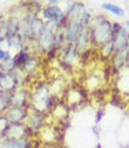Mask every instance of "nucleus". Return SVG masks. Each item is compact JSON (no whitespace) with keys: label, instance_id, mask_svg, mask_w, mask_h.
Wrapping results in <instances>:
<instances>
[{"label":"nucleus","instance_id":"nucleus-8","mask_svg":"<svg viewBox=\"0 0 129 148\" xmlns=\"http://www.w3.org/2000/svg\"><path fill=\"white\" fill-rule=\"evenodd\" d=\"M81 53L75 48L74 45H67L63 49H62V53H61V65L65 67V68H72L73 67V64H74L79 55Z\"/></svg>","mask_w":129,"mask_h":148},{"label":"nucleus","instance_id":"nucleus-16","mask_svg":"<svg viewBox=\"0 0 129 148\" xmlns=\"http://www.w3.org/2000/svg\"><path fill=\"white\" fill-rule=\"evenodd\" d=\"M39 65V61L38 59H36L35 57H32V55H29V58L27 59V61L25 62L24 67H23V71L21 72H33L36 69V67H38Z\"/></svg>","mask_w":129,"mask_h":148},{"label":"nucleus","instance_id":"nucleus-5","mask_svg":"<svg viewBox=\"0 0 129 148\" xmlns=\"http://www.w3.org/2000/svg\"><path fill=\"white\" fill-rule=\"evenodd\" d=\"M113 31H114V35H113V44L115 47V52H120V51H124L128 41H129V31L119 23H113Z\"/></svg>","mask_w":129,"mask_h":148},{"label":"nucleus","instance_id":"nucleus-20","mask_svg":"<svg viewBox=\"0 0 129 148\" xmlns=\"http://www.w3.org/2000/svg\"><path fill=\"white\" fill-rule=\"evenodd\" d=\"M8 51H5L4 48H0V62H3L5 60V58L7 57Z\"/></svg>","mask_w":129,"mask_h":148},{"label":"nucleus","instance_id":"nucleus-17","mask_svg":"<svg viewBox=\"0 0 129 148\" xmlns=\"http://www.w3.org/2000/svg\"><path fill=\"white\" fill-rule=\"evenodd\" d=\"M100 52H101L102 57H104V58H112L113 54L115 53V47H114L113 41H109L108 44L103 45V46L100 48Z\"/></svg>","mask_w":129,"mask_h":148},{"label":"nucleus","instance_id":"nucleus-1","mask_svg":"<svg viewBox=\"0 0 129 148\" xmlns=\"http://www.w3.org/2000/svg\"><path fill=\"white\" fill-rule=\"evenodd\" d=\"M91 46L96 48H101L103 45L112 41L114 31L113 23L110 21L104 14H95L91 16L89 23Z\"/></svg>","mask_w":129,"mask_h":148},{"label":"nucleus","instance_id":"nucleus-10","mask_svg":"<svg viewBox=\"0 0 129 148\" xmlns=\"http://www.w3.org/2000/svg\"><path fill=\"white\" fill-rule=\"evenodd\" d=\"M81 25L75 21H67V24L63 27V35H65V40L67 45H74L78 35L80 33Z\"/></svg>","mask_w":129,"mask_h":148},{"label":"nucleus","instance_id":"nucleus-15","mask_svg":"<svg viewBox=\"0 0 129 148\" xmlns=\"http://www.w3.org/2000/svg\"><path fill=\"white\" fill-rule=\"evenodd\" d=\"M67 113H68V107L66 105H62V102L57 103L54 106L53 110H52V115L58 120H61V119L66 118Z\"/></svg>","mask_w":129,"mask_h":148},{"label":"nucleus","instance_id":"nucleus-19","mask_svg":"<svg viewBox=\"0 0 129 148\" xmlns=\"http://www.w3.org/2000/svg\"><path fill=\"white\" fill-rule=\"evenodd\" d=\"M40 134H42V139L45 141H54L55 138H57V135L54 134L53 132V128H46V127H42V129L39 132Z\"/></svg>","mask_w":129,"mask_h":148},{"label":"nucleus","instance_id":"nucleus-7","mask_svg":"<svg viewBox=\"0 0 129 148\" xmlns=\"http://www.w3.org/2000/svg\"><path fill=\"white\" fill-rule=\"evenodd\" d=\"M44 122H45V116L44 114L39 113V112H35V110L29 109L27 119L25 121L26 127L28 128V131L32 132H40L42 127H44Z\"/></svg>","mask_w":129,"mask_h":148},{"label":"nucleus","instance_id":"nucleus-18","mask_svg":"<svg viewBox=\"0 0 129 148\" xmlns=\"http://www.w3.org/2000/svg\"><path fill=\"white\" fill-rule=\"evenodd\" d=\"M10 122L7 120V118L3 114V115H0V138H5L6 136V133H7V129L10 127Z\"/></svg>","mask_w":129,"mask_h":148},{"label":"nucleus","instance_id":"nucleus-23","mask_svg":"<svg viewBox=\"0 0 129 148\" xmlns=\"http://www.w3.org/2000/svg\"><path fill=\"white\" fill-rule=\"evenodd\" d=\"M0 65H1V62H0Z\"/></svg>","mask_w":129,"mask_h":148},{"label":"nucleus","instance_id":"nucleus-4","mask_svg":"<svg viewBox=\"0 0 129 148\" xmlns=\"http://www.w3.org/2000/svg\"><path fill=\"white\" fill-rule=\"evenodd\" d=\"M39 16H40V19L44 20V21L54 23V24H57L58 26H61V27H65V25L67 24L65 11L59 5L44 7L39 12Z\"/></svg>","mask_w":129,"mask_h":148},{"label":"nucleus","instance_id":"nucleus-2","mask_svg":"<svg viewBox=\"0 0 129 148\" xmlns=\"http://www.w3.org/2000/svg\"><path fill=\"white\" fill-rule=\"evenodd\" d=\"M29 100H31L32 108H33L32 110L39 112L41 114H45L49 112V110H53L54 106L57 105L55 97L51 93L49 88L44 84H39L38 86H35Z\"/></svg>","mask_w":129,"mask_h":148},{"label":"nucleus","instance_id":"nucleus-22","mask_svg":"<svg viewBox=\"0 0 129 148\" xmlns=\"http://www.w3.org/2000/svg\"><path fill=\"white\" fill-rule=\"evenodd\" d=\"M0 25H1V16H0Z\"/></svg>","mask_w":129,"mask_h":148},{"label":"nucleus","instance_id":"nucleus-9","mask_svg":"<svg viewBox=\"0 0 129 148\" xmlns=\"http://www.w3.org/2000/svg\"><path fill=\"white\" fill-rule=\"evenodd\" d=\"M74 46L80 53L86 52L91 46V38H90L89 26H82L81 25V29H80V33L78 35V39H76Z\"/></svg>","mask_w":129,"mask_h":148},{"label":"nucleus","instance_id":"nucleus-12","mask_svg":"<svg viewBox=\"0 0 129 148\" xmlns=\"http://www.w3.org/2000/svg\"><path fill=\"white\" fill-rule=\"evenodd\" d=\"M110 62H112V66L115 72H121L126 67V49L115 52L113 57L110 58Z\"/></svg>","mask_w":129,"mask_h":148},{"label":"nucleus","instance_id":"nucleus-13","mask_svg":"<svg viewBox=\"0 0 129 148\" xmlns=\"http://www.w3.org/2000/svg\"><path fill=\"white\" fill-rule=\"evenodd\" d=\"M23 35L20 33H18V34H14V35H11V36H7L6 38V45L8 48L11 49H14L18 52H20L21 47H23Z\"/></svg>","mask_w":129,"mask_h":148},{"label":"nucleus","instance_id":"nucleus-6","mask_svg":"<svg viewBox=\"0 0 129 148\" xmlns=\"http://www.w3.org/2000/svg\"><path fill=\"white\" fill-rule=\"evenodd\" d=\"M28 112L29 109H26L25 107L12 105L4 112V115L7 118L10 123H23L26 121Z\"/></svg>","mask_w":129,"mask_h":148},{"label":"nucleus","instance_id":"nucleus-11","mask_svg":"<svg viewBox=\"0 0 129 148\" xmlns=\"http://www.w3.org/2000/svg\"><path fill=\"white\" fill-rule=\"evenodd\" d=\"M28 128L25 123H11L5 138L8 139H26Z\"/></svg>","mask_w":129,"mask_h":148},{"label":"nucleus","instance_id":"nucleus-21","mask_svg":"<svg viewBox=\"0 0 129 148\" xmlns=\"http://www.w3.org/2000/svg\"><path fill=\"white\" fill-rule=\"evenodd\" d=\"M123 26H124V27H126V28L129 31V20H126V21L123 23Z\"/></svg>","mask_w":129,"mask_h":148},{"label":"nucleus","instance_id":"nucleus-3","mask_svg":"<svg viewBox=\"0 0 129 148\" xmlns=\"http://www.w3.org/2000/svg\"><path fill=\"white\" fill-rule=\"evenodd\" d=\"M58 25L54 23L45 21V26L42 32L40 33L36 44L41 52H51L52 49L55 48V32H57Z\"/></svg>","mask_w":129,"mask_h":148},{"label":"nucleus","instance_id":"nucleus-14","mask_svg":"<svg viewBox=\"0 0 129 148\" xmlns=\"http://www.w3.org/2000/svg\"><path fill=\"white\" fill-rule=\"evenodd\" d=\"M101 8L108 13H112L113 15L115 16H119V18H123L126 15V12L124 10L119 6V5H115L113 3H102L101 4Z\"/></svg>","mask_w":129,"mask_h":148}]
</instances>
